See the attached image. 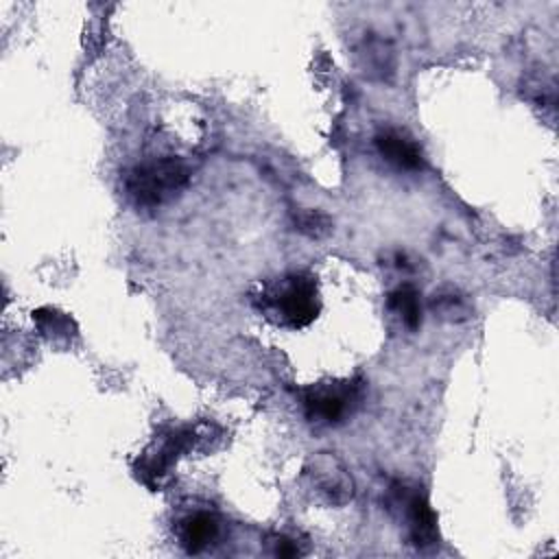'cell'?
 <instances>
[{"label": "cell", "mask_w": 559, "mask_h": 559, "mask_svg": "<svg viewBox=\"0 0 559 559\" xmlns=\"http://www.w3.org/2000/svg\"><path fill=\"white\" fill-rule=\"evenodd\" d=\"M253 306L273 325L301 330L321 312L317 277L308 271H290L269 280L255 295Z\"/></svg>", "instance_id": "6da1fadb"}, {"label": "cell", "mask_w": 559, "mask_h": 559, "mask_svg": "<svg viewBox=\"0 0 559 559\" xmlns=\"http://www.w3.org/2000/svg\"><path fill=\"white\" fill-rule=\"evenodd\" d=\"M190 170L177 157H153L124 175V192L135 207L155 210L183 192Z\"/></svg>", "instance_id": "7a4b0ae2"}, {"label": "cell", "mask_w": 559, "mask_h": 559, "mask_svg": "<svg viewBox=\"0 0 559 559\" xmlns=\"http://www.w3.org/2000/svg\"><path fill=\"white\" fill-rule=\"evenodd\" d=\"M360 400H362V382L356 378L319 382L308 386L301 395L304 415L310 424H317V426L343 424L360 406Z\"/></svg>", "instance_id": "3957f363"}, {"label": "cell", "mask_w": 559, "mask_h": 559, "mask_svg": "<svg viewBox=\"0 0 559 559\" xmlns=\"http://www.w3.org/2000/svg\"><path fill=\"white\" fill-rule=\"evenodd\" d=\"M393 507L400 511L408 526V537L417 548L432 546L437 542V515L432 513L426 496L404 485L393 487Z\"/></svg>", "instance_id": "277c9868"}, {"label": "cell", "mask_w": 559, "mask_h": 559, "mask_svg": "<svg viewBox=\"0 0 559 559\" xmlns=\"http://www.w3.org/2000/svg\"><path fill=\"white\" fill-rule=\"evenodd\" d=\"M221 533V520L210 509H194L183 513L175 524V535L179 546L188 555H199L210 548Z\"/></svg>", "instance_id": "5b68a950"}, {"label": "cell", "mask_w": 559, "mask_h": 559, "mask_svg": "<svg viewBox=\"0 0 559 559\" xmlns=\"http://www.w3.org/2000/svg\"><path fill=\"white\" fill-rule=\"evenodd\" d=\"M376 148L382 159L393 164L400 170H421L424 153L421 146L400 129H382L376 138Z\"/></svg>", "instance_id": "8992f818"}, {"label": "cell", "mask_w": 559, "mask_h": 559, "mask_svg": "<svg viewBox=\"0 0 559 559\" xmlns=\"http://www.w3.org/2000/svg\"><path fill=\"white\" fill-rule=\"evenodd\" d=\"M310 476H312V483L317 485V491L323 493L328 502L343 504L352 498V478L334 459H328V456L317 459Z\"/></svg>", "instance_id": "52a82bcc"}, {"label": "cell", "mask_w": 559, "mask_h": 559, "mask_svg": "<svg viewBox=\"0 0 559 559\" xmlns=\"http://www.w3.org/2000/svg\"><path fill=\"white\" fill-rule=\"evenodd\" d=\"M386 308L391 314H395L400 319V323L408 330H417L421 323V301H419V293L408 286L402 284L397 288H393L386 297Z\"/></svg>", "instance_id": "ba28073f"}, {"label": "cell", "mask_w": 559, "mask_h": 559, "mask_svg": "<svg viewBox=\"0 0 559 559\" xmlns=\"http://www.w3.org/2000/svg\"><path fill=\"white\" fill-rule=\"evenodd\" d=\"M273 552L280 557H299V555H304V548H299V544L293 537L277 535L273 539Z\"/></svg>", "instance_id": "9c48e42d"}]
</instances>
